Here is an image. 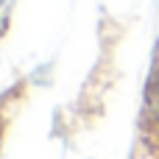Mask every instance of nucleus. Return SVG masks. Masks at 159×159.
Wrapping results in <instances>:
<instances>
[{
  "mask_svg": "<svg viewBox=\"0 0 159 159\" xmlns=\"http://www.w3.org/2000/svg\"><path fill=\"white\" fill-rule=\"evenodd\" d=\"M148 120L159 129V73L151 78V87H148Z\"/></svg>",
  "mask_w": 159,
  "mask_h": 159,
  "instance_id": "nucleus-1",
  "label": "nucleus"
}]
</instances>
